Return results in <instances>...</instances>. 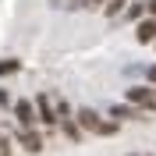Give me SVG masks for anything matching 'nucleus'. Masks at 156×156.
I'll return each instance as SVG.
<instances>
[{
    "instance_id": "obj_17",
    "label": "nucleus",
    "mask_w": 156,
    "mask_h": 156,
    "mask_svg": "<svg viewBox=\"0 0 156 156\" xmlns=\"http://www.w3.org/2000/svg\"><path fill=\"white\" fill-rule=\"evenodd\" d=\"M146 75H149V82H156V64H153V68L146 71Z\"/></svg>"
},
{
    "instance_id": "obj_5",
    "label": "nucleus",
    "mask_w": 156,
    "mask_h": 156,
    "mask_svg": "<svg viewBox=\"0 0 156 156\" xmlns=\"http://www.w3.org/2000/svg\"><path fill=\"white\" fill-rule=\"evenodd\" d=\"M135 39L142 43V46L156 43V18H146V21H138V32H135Z\"/></svg>"
},
{
    "instance_id": "obj_7",
    "label": "nucleus",
    "mask_w": 156,
    "mask_h": 156,
    "mask_svg": "<svg viewBox=\"0 0 156 156\" xmlns=\"http://www.w3.org/2000/svg\"><path fill=\"white\" fill-rule=\"evenodd\" d=\"M124 18H128V21H146V4H128Z\"/></svg>"
},
{
    "instance_id": "obj_11",
    "label": "nucleus",
    "mask_w": 156,
    "mask_h": 156,
    "mask_svg": "<svg viewBox=\"0 0 156 156\" xmlns=\"http://www.w3.org/2000/svg\"><path fill=\"white\" fill-rule=\"evenodd\" d=\"M21 64L18 60H0V75H11V71H18Z\"/></svg>"
},
{
    "instance_id": "obj_3",
    "label": "nucleus",
    "mask_w": 156,
    "mask_h": 156,
    "mask_svg": "<svg viewBox=\"0 0 156 156\" xmlns=\"http://www.w3.org/2000/svg\"><path fill=\"white\" fill-rule=\"evenodd\" d=\"M14 117H18L21 131H32V124H36V107H32V99H18V103H14Z\"/></svg>"
},
{
    "instance_id": "obj_8",
    "label": "nucleus",
    "mask_w": 156,
    "mask_h": 156,
    "mask_svg": "<svg viewBox=\"0 0 156 156\" xmlns=\"http://www.w3.org/2000/svg\"><path fill=\"white\" fill-rule=\"evenodd\" d=\"M60 128H64V135H68L71 142H78V138H82V128H78L75 117H71V121H60Z\"/></svg>"
},
{
    "instance_id": "obj_9",
    "label": "nucleus",
    "mask_w": 156,
    "mask_h": 156,
    "mask_svg": "<svg viewBox=\"0 0 156 156\" xmlns=\"http://www.w3.org/2000/svg\"><path fill=\"white\" fill-rule=\"evenodd\" d=\"M124 4H128V0H110L107 7H103V14H107V18H117V14H121V11H128Z\"/></svg>"
},
{
    "instance_id": "obj_4",
    "label": "nucleus",
    "mask_w": 156,
    "mask_h": 156,
    "mask_svg": "<svg viewBox=\"0 0 156 156\" xmlns=\"http://www.w3.org/2000/svg\"><path fill=\"white\" fill-rule=\"evenodd\" d=\"M36 107H39V121H43L46 128H53V124L60 121V117H57V107L50 103V96H43V92H39V96H36Z\"/></svg>"
},
{
    "instance_id": "obj_6",
    "label": "nucleus",
    "mask_w": 156,
    "mask_h": 156,
    "mask_svg": "<svg viewBox=\"0 0 156 156\" xmlns=\"http://www.w3.org/2000/svg\"><path fill=\"white\" fill-rule=\"evenodd\" d=\"M18 142L29 149V153H39V149H43V138H39L36 131H18Z\"/></svg>"
},
{
    "instance_id": "obj_15",
    "label": "nucleus",
    "mask_w": 156,
    "mask_h": 156,
    "mask_svg": "<svg viewBox=\"0 0 156 156\" xmlns=\"http://www.w3.org/2000/svg\"><path fill=\"white\" fill-rule=\"evenodd\" d=\"M99 4H103V7H107L110 0H85V7H99Z\"/></svg>"
},
{
    "instance_id": "obj_13",
    "label": "nucleus",
    "mask_w": 156,
    "mask_h": 156,
    "mask_svg": "<svg viewBox=\"0 0 156 156\" xmlns=\"http://www.w3.org/2000/svg\"><path fill=\"white\" fill-rule=\"evenodd\" d=\"M0 107H11V92L7 89H0Z\"/></svg>"
},
{
    "instance_id": "obj_2",
    "label": "nucleus",
    "mask_w": 156,
    "mask_h": 156,
    "mask_svg": "<svg viewBox=\"0 0 156 156\" xmlns=\"http://www.w3.org/2000/svg\"><path fill=\"white\" fill-rule=\"evenodd\" d=\"M75 121H78V128H82V131H92V135H99V128H103V121H99V114H96L92 107L75 110Z\"/></svg>"
},
{
    "instance_id": "obj_10",
    "label": "nucleus",
    "mask_w": 156,
    "mask_h": 156,
    "mask_svg": "<svg viewBox=\"0 0 156 156\" xmlns=\"http://www.w3.org/2000/svg\"><path fill=\"white\" fill-rule=\"evenodd\" d=\"M110 117H117V121H121V117H138V110H135V107H121V103H117V107H110Z\"/></svg>"
},
{
    "instance_id": "obj_1",
    "label": "nucleus",
    "mask_w": 156,
    "mask_h": 156,
    "mask_svg": "<svg viewBox=\"0 0 156 156\" xmlns=\"http://www.w3.org/2000/svg\"><path fill=\"white\" fill-rule=\"evenodd\" d=\"M124 96H128V103H135L142 110H156V96H153V89H146V85H131Z\"/></svg>"
},
{
    "instance_id": "obj_12",
    "label": "nucleus",
    "mask_w": 156,
    "mask_h": 156,
    "mask_svg": "<svg viewBox=\"0 0 156 156\" xmlns=\"http://www.w3.org/2000/svg\"><path fill=\"white\" fill-rule=\"evenodd\" d=\"M117 131V121H103V128H99V135H114Z\"/></svg>"
},
{
    "instance_id": "obj_16",
    "label": "nucleus",
    "mask_w": 156,
    "mask_h": 156,
    "mask_svg": "<svg viewBox=\"0 0 156 156\" xmlns=\"http://www.w3.org/2000/svg\"><path fill=\"white\" fill-rule=\"evenodd\" d=\"M149 18H156V0H149Z\"/></svg>"
},
{
    "instance_id": "obj_18",
    "label": "nucleus",
    "mask_w": 156,
    "mask_h": 156,
    "mask_svg": "<svg viewBox=\"0 0 156 156\" xmlns=\"http://www.w3.org/2000/svg\"><path fill=\"white\" fill-rule=\"evenodd\" d=\"M68 7H85V0H71V4H68Z\"/></svg>"
},
{
    "instance_id": "obj_14",
    "label": "nucleus",
    "mask_w": 156,
    "mask_h": 156,
    "mask_svg": "<svg viewBox=\"0 0 156 156\" xmlns=\"http://www.w3.org/2000/svg\"><path fill=\"white\" fill-rule=\"evenodd\" d=\"M0 156H11V146H7V138H0Z\"/></svg>"
}]
</instances>
